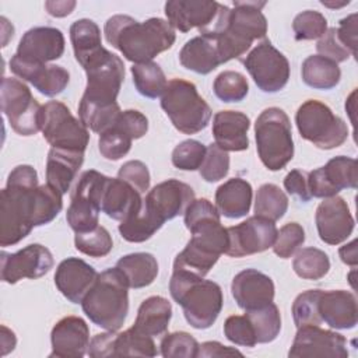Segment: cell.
<instances>
[{
    "instance_id": "6da1fadb",
    "label": "cell",
    "mask_w": 358,
    "mask_h": 358,
    "mask_svg": "<svg viewBox=\"0 0 358 358\" xmlns=\"http://www.w3.org/2000/svg\"><path fill=\"white\" fill-rule=\"evenodd\" d=\"M62 196L48 183L39 186L31 165L15 166L0 192V246H13L34 227L53 221L63 208Z\"/></svg>"
},
{
    "instance_id": "7a4b0ae2",
    "label": "cell",
    "mask_w": 358,
    "mask_h": 358,
    "mask_svg": "<svg viewBox=\"0 0 358 358\" xmlns=\"http://www.w3.org/2000/svg\"><path fill=\"white\" fill-rule=\"evenodd\" d=\"M81 67L87 74V87L78 103V116L87 129L101 134L113 126L122 112L116 98L124 80V64L102 48Z\"/></svg>"
},
{
    "instance_id": "3957f363",
    "label": "cell",
    "mask_w": 358,
    "mask_h": 358,
    "mask_svg": "<svg viewBox=\"0 0 358 358\" xmlns=\"http://www.w3.org/2000/svg\"><path fill=\"white\" fill-rule=\"evenodd\" d=\"M103 34L106 42L134 64L152 62L157 55L172 48L176 39L175 29L162 18L138 22L123 14L108 18Z\"/></svg>"
},
{
    "instance_id": "277c9868",
    "label": "cell",
    "mask_w": 358,
    "mask_h": 358,
    "mask_svg": "<svg viewBox=\"0 0 358 358\" xmlns=\"http://www.w3.org/2000/svg\"><path fill=\"white\" fill-rule=\"evenodd\" d=\"M266 1H234V8L222 4L218 20L210 35L215 39L222 63L241 59L253 41L267 34V20L262 13Z\"/></svg>"
},
{
    "instance_id": "5b68a950",
    "label": "cell",
    "mask_w": 358,
    "mask_h": 358,
    "mask_svg": "<svg viewBox=\"0 0 358 358\" xmlns=\"http://www.w3.org/2000/svg\"><path fill=\"white\" fill-rule=\"evenodd\" d=\"M169 292L183 309L186 322L194 329H208L221 313L224 298L221 287L203 277L173 270Z\"/></svg>"
},
{
    "instance_id": "8992f818",
    "label": "cell",
    "mask_w": 358,
    "mask_h": 358,
    "mask_svg": "<svg viewBox=\"0 0 358 358\" xmlns=\"http://www.w3.org/2000/svg\"><path fill=\"white\" fill-rule=\"evenodd\" d=\"M129 284L115 266L98 274L94 285L81 301L83 312L96 326L116 331L129 312Z\"/></svg>"
},
{
    "instance_id": "52a82bcc",
    "label": "cell",
    "mask_w": 358,
    "mask_h": 358,
    "mask_svg": "<svg viewBox=\"0 0 358 358\" xmlns=\"http://www.w3.org/2000/svg\"><path fill=\"white\" fill-rule=\"evenodd\" d=\"M256 150L263 165L270 171L282 169L294 157L291 122L280 108H267L255 123Z\"/></svg>"
},
{
    "instance_id": "ba28073f",
    "label": "cell",
    "mask_w": 358,
    "mask_h": 358,
    "mask_svg": "<svg viewBox=\"0 0 358 358\" xmlns=\"http://www.w3.org/2000/svg\"><path fill=\"white\" fill-rule=\"evenodd\" d=\"M161 108L176 130L196 134L204 130L211 119V108L199 95L193 83L173 78L161 95Z\"/></svg>"
},
{
    "instance_id": "9c48e42d",
    "label": "cell",
    "mask_w": 358,
    "mask_h": 358,
    "mask_svg": "<svg viewBox=\"0 0 358 358\" xmlns=\"http://www.w3.org/2000/svg\"><path fill=\"white\" fill-rule=\"evenodd\" d=\"M295 123L301 137L322 150L337 148L348 137L347 123L316 99H308L298 108Z\"/></svg>"
},
{
    "instance_id": "30bf717a",
    "label": "cell",
    "mask_w": 358,
    "mask_h": 358,
    "mask_svg": "<svg viewBox=\"0 0 358 358\" xmlns=\"http://www.w3.org/2000/svg\"><path fill=\"white\" fill-rule=\"evenodd\" d=\"M108 180L109 176L94 169L81 173L71 193V201L66 213L67 224L76 234L87 232L98 227L101 200Z\"/></svg>"
},
{
    "instance_id": "8fae6325",
    "label": "cell",
    "mask_w": 358,
    "mask_h": 358,
    "mask_svg": "<svg viewBox=\"0 0 358 358\" xmlns=\"http://www.w3.org/2000/svg\"><path fill=\"white\" fill-rule=\"evenodd\" d=\"M41 130L53 148L84 152L90 143L88 129L59 101H49L42 106Z\"/></svg>"
},
{
    "instance_id": "7c38bea8",
    "label": "cell",
    "mask_w": 358,
    "mask_h": 358,
    "mask_svg": "<svg viewBox=\"0 0 358 358\" xmlns=\"http://www.w3.org/2000/svg\"><path fill=\"white\" fill-rule=\"evenodd\" d=\"M0 102L1 112L15 133L21 136H32L41 130L42 106L22 81L3 77Z\"/></svg>"
},
{
    "instance_id": "4fadbf2b",
    "label": "cell",
    "mask_w": 358,
    "mask_h": 358,
    "mask_svg": "<svg viewBox=\"0 0 358 358\" xmlns=\"http://www.w3.org/2000/svg\"><path fill=\"white\" fill-rule=\"evenodd\" d=\"M255 84L263 92H278L289 78V62L268 39L262 41L242 60Z\"/></svg>"
},
{
    "instance_id": "5bb4252c",
    "label": "cell",
    "mask_w": 358,
    "mask_h": 358,
    "mask_svg": "<svg viewBox=\"0 0 358 358\" xmlns=\"http://www.w3.org/2000/svg\"><path fill=\"white\" fill-rule=\"evenodd\" d=\"M194 200L193 189L178 179H168L154 186L143 200L141 210L159 227L165 221L185 214Z\"/></svg>"
},
{
    "instance_id": "9a60e30c",
    "label": "cell",
    "mask_w": 358,
    "mask_h": 358,
    "mask_svg": "<svg viewBox=\"0 0 358 358\" xmlns=\"http://www.w3.org/2000/svg\"><path fill=\"white\" fill-rule=\"evenodd\" d=\"M90 357H155L157 345L151 336L130 327L122 333L106 331L95 334L88 347Z\"/></svg>"
},
{
    "instance_id": "2e32d148",
    "label": "cell",
    "mask_w": 358,
    "mask_h": 358,
    "mask_svg": "<svg viewBox=\"0 0 358 358\" xmlns=\"http://www.w3.org/2000/svg\"><path fill=\"white\" fill-rule=\"evenodd\" d=\"M227 255L231 257H243L273 248L278 232L273 221L257 215L249 217L243 222L227 228Z\"/></svg>"
},
{
    "instance_id": "e0dca14e",
    "label": "cell",
    "mask_w": 358,
    "mask_h": 358,
    "mask_svg": "<svg viewBox=\"0 0 358 358\" xmlns=\"http://www.w3.org/2000/svg\"><path fill=\"white\" fill-rule=\"evenodd\" d=\"M358 164L357 159L338 155L324 166L308 173L309 192L312 197L327 199L337 196L343 189H357L358 186Z\"/></svg>"
},
{
    "instance_id": "ac0fdd59",
    "label": "cell",
    "mask_w": 358,
    "mask_h": 358,
    "mask_svg": "<svg viewBox=\"0 0 358 358\" xmlns=\"http://www.w3.org/2000/svg\"><path fill=\"white\" fill-rule=\"evenodd\" d=\"M0 277L7 284H15L22 278H39L53 267V256L41 243H31L15 253L1 252Z\"/></svg>"
},
{
    "instance_id": "d6986e66",
    "label": "cell",
    "mask_w": 358,
    "mask_h": 358,
    "mask_svg": "<svg viewBox=\"0 0 358 358\" xmlns=\"http://www.w3.org/2000/svg\"><path fill=\"white\" fill-rule=\"evenodd\" d=\"M288 357L302 358H345L348 357L347 340L343 334L319 326H301L295 334Z\"/></svg>"
},
{
    "instance_id": "ffe728a7",
    "label": "cell",
    "mask_w": 358,
    "mask_h": 358,
    "mask_svg": "<svg viewBox=\"0 0 358 358\" xmlns=\"http://www.w3.org/2000/svg\"><path fill=\"white\" fill-rule=\"evenodd\" d=\"M222 4L217 1L171 0L165 3V15L173 29L189 32L199 28L200 35L213 31Z\"/></svg>"
},
{
    "instance_id": "44dd1931",
    "label": "cell",
    "mask_w": 358,
    "mask_h": 358,
    "mask_svg": "<svg viewBox=\"0 0 358 358\" xmlns=\"http://www.w3.org/2000/svg\"><path fill=\"white\" fill-rule=\"evenodd\" d=\"M319 238L327 245H338L352 234L355 221L347 201L340 196L324 199L315 214Z\"/></svg>"
},
{
    "instance_id": "7402d4cb",
    "label": "cell",
    "mask_w": 358,
    "mask_h": 358,
    "mask_svg": "<svg viewBox=\"0 0 358 358\" xmlns=\"http://www.w3.org/2000/svg\"><path fill=\"white\" fill-rule=\"evenodd\" d=\"M64 52L63 32L53 27H35L28 29L17 48L14 56L22 62L46 64L60 59Z\"/></svg>"
},
{
    "instance_id": "603a6c76",
    "label": "cell",
    "mask_w": 358,
    "mask_h": 358,
    "mask_svg": "<svg viewBox=\"0 0 358 358\" xmlns=\"http://www.w3.org/2000/svg\"><path fill=\"white\" fill-rule=\"evenodd\" d=\"M90 341V329L85 320L78 316H66L52 329L49 357L81 358L88 352Z\"/></svg>"
},
{
    "instance_id": "cb8c5ba5",
    "label": "cell",
    "mask_w": 358,
    "mask_h": 358,
    "mask_svg": "<svg viewBox=\"0 0 358 358\" xmlns=\"http://www.w3.org/2000/svg\"><path fill=\"white\" fill-rule=\"evenodd\" d=\"M273 280L255 268L239 271L231 284V292L239 308L256 309L262 308L274 299Z\"/></svg>"
},
{
    "instance_id": "d4e9b609",
    "label": "cell",
    "mask_w": 358,
    "mask_h": 358,
    "mask_svg": "<svg viewBox=\"0 0 358 358\" xmlns=\"http://www.w3.org/2000/svg\"><path fill=\"white\" fill-rule=\"evenodd\" d=\"M10 69L18 78L31 83L42 95L50 98L62 94L70 81L69 71L62 66L28 63L17 56L11 57Z\"/></svg>"
},
{
    "instance_id": "484cf974",
    "label": "cell",
    "mask_w": 358,
    "mask_h": 358,
    "mask_svg": "<svg viewBox=\"0 0 358 358\" xmlns=\"http://www.w3.org/2000/svg\"><path fill=\"white\" fill-rule=\"evenodd\" d=\"M98 277L96 270L78 257H67L56 268L55 284L73 303H81Z\"/></svg>"
},
{
    "instance_id": "4316f807",
    "label": "cell",
    "mask_w": 358,
    "mask_h": 358,
    "mask_svg": "<svg viewBox=\"0 0 358 358\" xmlns=\"http://www.w3.org/2000/svg\"><path fill=\"white\" fill-rule=\"evenodd\" d=\"M319 315L322 322L331 329H354L358 322L357 298L351 291H322L319 298Z\"/></svg>"
},
{
    "instance_id": "83f0119b",
    "label": "cell",
    "mask_w": 358,
    "mask_h": 358,
    "mask_svg": "<svg viewBox=\"0 0 358 358\" xmlns=\"http://www.w3.org/2000/svg\"><path fill=\"white\" fill-rule=\"evenodd\" d=\"M250 119L243 112L220 110L213 120L215 144L225 151H245L249 147Z\"/></svg>"
},
{
    "instance_id": "f1b7e54d",
    "label": "cell",
    "mask_w": 358,
    "mask_h": 358,
    "mask_svg": "<svg viewBox=\"0 0 358 358\" xmlns=\"http://www.w3.org/2000/svg\"><path fill=\"white\" fill-rule=\"evenodd\" d=\"M141 206L143 199L140 192L119 178H109L101 200V211L109 218L122 222L136 215Z\"/></svg>"
},
{
    "instance_id": "f546056e",
    "label": "cell",
    "mask_w": 358,
    "mask_h": 358,
    "mask_svg": "<svg viewBox=\"0 0 358 358\" xmlns=\"http://www.w3.org/2000/svg\"><path fill=\"white\" fill-rule=\"evenodd\" d=\"M83 162L84 152L52 147L46 159V183L60 194H66Z\"/></svg>"
},
{
    "instance_id": "4dcf8cb0",
    "label": "cell",
    "mask_w": 358,
    "mask_h": 358,
    "mask_svg": "<svg viewBox=\"0 0 358 358\" xmlns=\"http://www.w3.org/2000/svg\"><path fill=\"white\" fill-rule=\"evenodd\" d=\"M179 62L197 74H208L222 64L217 42L210 35H199L187 41L179 52Z\"/></svg>"
},
{
    "instance_id": "1f68e13d",
    "label": "cell",
    "mask_w": 358,
    "mask_h": 358,
    "mask_svg": "<svg viewBox=\"0 0 358 358\" xmlns=\"http://www.w3.org/2000/svg\"><path fill=\"white\" fill-rule=\"evenodd\" d=\"M253 190L248 180L232 178L218 186L215 192V207L227 218L245 217L252 206Z\"/></svg>"
},
{
    "instance_id": "d6a6232c",
    "label": "cell",
    "mask_w": 358,
    "mask_h": 358,
    "mask_svg": "<svg viewBox=\"0 0 358 358\" xmlns=\"http://www.w3.org/2000/svg\"><path fill=\"white\" fill-rule=\"evenodd\" d=\"M171 317V302L164 296L154 295L141 302L133 327L151 337L161 336L168 330Z\"/></svg>"
},
{
    "instance_id": "836d02e7",
    "label": "cell",
    "mask_w": 358,
    "mask_h": 358,
    "mask_svg": "<svg viewBox=\"0 0 358 358\" xmlns=\"http://www.w3.org/2000/svg\"><path fill=\"white\" fill-rule=\"evenodd\" d=\"M116 267L123 273L129 288H144L154 282L158 275V262L154 255L147 252H136L122 256Z\"/></svg>"
},
{
    "instance_id": "e575fe53",
    "label": "cell",
    "mask_w": 358,
    "mask_h": 358,
    "mask_svg": "<svg viewBox=\"0 0 358 358\" xmlns=\"http://www.w3.org/2000/svg\"><path fill=\"white\" fill-rule=\"evenodd\" d=\"M302 81L315 90H331L341 78V70L337 63L320 56H308L301 69Z\"/></svg>"
},
{
    "instance_id": "d590c367",
    "label": "cell",
    "mask_w": 358,
    "mask_h": 358,
    "mask_svg": "<svg viewBox=\"0 0 358 358\" xmlns=\"http://www.w3.org/2000/svg\"><path fill=\"white\" fill-rule=\"evenodd\" d=\"M70 41L76 60L83 66L91 56L98 53L103 46L101 42V29L92 20L81 18L70 27Z\"/></svg>"
},
{
    "instance_id": "8d00e7d4",
    "label": "cell",
    "mask_w": 358,
    "mask_h": 358,
    "mask_svg": "<svg viewBox=\"0 0 358 358\" xmlns=\"http://www.w3.org/2000/svg\"><path fill=\"white\" fill-rule=\"evenodd\" d=\"M245 316L249 319L257 344L271 343L277 338L281 330V315L275 303L270 302L262 308L245 310Z\"/></svg>"
},
{
    "instance_id": "74e56055",
    "label": "cell",
    "mask_w": 358,
    "mask_h": 358,
    "mask_svg": "<svg viewBox=\"0 0 358 358\" xmlns=\"http://www.w3.org/2000/svg\"><path fill=\"white\" fill-rule=\"evenodd\" d=\"M130 71L133 76L134 87L138 91V94L151 99H155L164 94L168 81L165 73L162 71L158 63H137L131 66Z\"/></svg>"
},
{
    "instance_id": "f35d334b",
    "label": "cell",
    "mask_w": 358,
    "mask_h": 358,
    "mask_svg": "<svg viewBox=\"0 0 358 358\" xmlns=\"http://www.w3.org/2000/svg\"><path fill=\"white\" fill-rule=\"evenodd\" d=\"M288 210L287 194L274 183H264L257 189L255 199V215L273 222L284 217Z\"/></svg>"
},
{
    "instance_id": "ab89813d",
    "label": "cell",
    "mask_w": 358,
    "mask_h": 358,
    "mask_svg": "<svg viewBox=\"0 0 358 358\" xmlns=\"http://www.w3.org/2000/svg\"><path fill=\"white\" fill-rule=\"evenodd\" d=\"M292 268L303 280H320L330 270V259L317 248H303L294 257Z\"/></svg>"
},
{
    "instance_id": "60d3db41",
    "label": "cell",
    "mask_w": 358,
    "mask_h": 358,
    "mask_svg": "<svg viewBox=\"0 0 358 358\" xmlns=\"http://www.w3.org/2000/svg\"><path fill=\"white\" fill-rule=\"evenodd\" d=\"M213 90L215 96L222 102H239L246 98L249 84L243 74L234 70H225L215 77Z\"/></svg>"
},
{
    "instance_id": "b9f144b4",
    "label": "cell",
    "mask_w": 358,
    "mask_h": 358,
    "mask_svg": "<svg viewBox=\"0 0 358 358\" xmlns=\"http://www.w3.org/2000/svg\"><path fill=\"white\" fill-rule=\"evenodd\" d=\"M74 245L78 252L87 256L103 257L112 250L113 241L109 231L105 227L98 225L91 231L76 234Z\"/></svg>"
},
{
    "instance_id": "7bdbcfd3",
    "label": "cell",
    "mask_w": 358,
    "mask_h": 358,
    "mask_svg": "<svg viewBox=\"0 0 358 358\" xmlns=\"http://www.w3.org/2000/svg\"><path fill=\"white\" fill-rule=\"evenodd\" d=\"M322 289H308L299 294L292 303V317L298 327L301 326H320L322 319L319 315V298Z\"/></svg>"
},
{
    "instance_id": "ee69618b",
    "label": "cell",
    "mask_w": 358,
    "mask_h": 358,
    "mask_svg": "<svg viewBox=\"0 0 358 358\" xmlns=\"http://www.w3.org/2000/svg\"><path fill=\"white\" fill-rule=\"evenodd\" d=\"M133 138L116 123L102 131L98 140V148L103 158L117 161L123 158L131 148Z\"/></svg>"
},
{
    "instance_id": "f6af8a7d",
    "label": "cell",
    "mask_w": 358,
    "mask_h": 358,
    "mask_svg": "<svg viewBox=\"0 0 358 358\" xmlns=\"http://www.w3.org/2000/svg\"><path fill=\"white\" fill-rule=\"evenodd\" d=\"M229 172V155L228 151L220 148L215 143L208 144L206 148L204 159L199 168L200 176L206 182H218L224 179Z\"/></svg>"
},
{
    "instance_id": "bcb514c9",
    "label": "cell",
    "mask_w": 358,
    "mask_h": 358,
    "mask_svg": "<svg viewBox=\"0 0 358 358\" xmlns=\"http://www.w3.org/2000/svg\"><path fill=\"white\" fill-rule=\"evenodd\" d=\"M161 355L165 358H194L199 352L197 340L186 331H175L161 340Z\"/></svg>"
},
{
    "instance_id": "7dc6e473",
    "label": "cell",
    "mask_w": 358,
    "mask_h": 358,
    "mask_svg": "<svg viewBox=\"0 0 358 358\" xmlns=\"http://www.w3.org/2000/svg\"><path fill=\"white\" fill-rule=\"evenodd\" d=\"M292 29L296 41L317 39L327 31V20L319 11L305 10L294 18Z\"/></svg>"
},
{
    "instance_id": "c3c4849f",
    "label": "cell",
    "mask_w": 358,
    "mask_h": 358,
    "mask_svg": "<svg viewBox=\"0 0 358 358\" xmlns=\"http://www.w3.org/2000/svg\"><path fill=\"white\" fill-rule=\"evenodd\" d=\"M206 145L197 140H185L179 143L172 151V164L180 171H196L200 168L204 155Z\"/></svg>"
},
{
    "instance_id": "681fc988",
    "label": "cell",
    "mask_w": 358,
    "mask_h": 358,
    "mask_svg": "<svg viewBox=\"0 0 358 358\" xmlns=\"http://www.w3.org/2000/svg\"><path fill=\"white\" fill-rule=\"evenodd\" d=\"M305 242V231L298 222H288L280 228L273 245L274 253L281 259H289Z\"/></svg>"
},
{
    "instance_id": "f907efd6",
    "label": "cell",
    "mask_w": 358,
    "mask_h": 358,
    "mask_svg": "<svg viewBox=\"0 0 358 358\" xmlns=\"http://www.w3.org/2000/svg\"><path fill=\"white\" fill-rule=\"evenodd\" d=\"M224 334L231 343L236 345L255 347L257 344L253 327L245 315H232L227 317L224 323Z\"/></svg>"
},
{
    "instance_id": "816d5d0a",
    "label": "cell",
    "mask_w": 358,
    "mask_h": 358,
    "mask_svg": "<svg viewBox=\"0 0 358 358\" xmlns=\"http://www.w3.org/2000/svg\"><path fill=\"white\" fill-rule=\"evenodd\" d=\"M316 50L320 56L334 62V63H341L345 62L351 53L350 50L341 43L337 35V28H329L322 38H319Z\"/></svg>"
},
{
    "instance_id": "f5cc1de1",
    "label": "cell",
    "mask_w": 358,
    "mask_h": 358,
    "mask_svg": "<svg viewBox=\"0 0 358 358\" xmlns=\"http://www.w3.org/2000/svg\"><path fill=\"white\" fill-rule=\"evenodd\" d=\"M117 178L131 185L140 193H144L148 190L150 180H151L147 165L137 159L124 162L117 172Z\"/></svg>"
},
{
    "instance_id": "db71d44e",
    "label": "cell",
    "mask_w": 358,
    "mask_h": 358,
    "mask_svg": "<svg viewBox=\"0 0 358 358\" xmlns=\"http://www.w3.org/2000/svg\"><path fill=\"white\" fill-rule=\"evenodd\" d=\"M115 123L122 127L133 140L141 138L148 130V119L145 117V115L136 109H127L120 112Z\"/></svg>"
},
{
    "instance_id": "11a10c76",
    "label": "cell",
    "mask_w": 358,
    "mask_h": 358,
    "mask_svg": "<svg viewBox=\"0 0 358 358\" xmlns=\"http://www.w3.org/2000/svg\"><path fill=\"white\" fill-rule=\"evenodd\" d=\"M284 187L289 194L296 196L303 203H308L312 199L308 183V172L305 171L292 169L288 172L284 178Z\"/></svg>"
},
{
    "instance_id": "9f6ffc18",
    "label": "cell",
    "mask_w": 358,
    "mask_h": 358,
    "mask_svg": "<svg viewBox=\"0 0 358 358\" xmlns=\"http://www.w3.org/2000/svg\"><path fill=\"white\" fill-rule=\"evenodd\" d=\"M357 13H352L340 21L337 35L341 43L350 50L351 56L357 55Z\"/></svg>"
},
{
    "instance_id": "6f0895ef",
    "label": "cell",
    "mask_w": 358,
    "mask_h": 358,
    "mask_svg": "<svg viewBox=\"0 0 358 358\" xmlns=\"http://www.w3.org/2000/svg\"><path fill=\"white\" fill-rule=\"evenodd\" d=\"M228 355H239L243 357V354L234 348V347H227L222 345L218 341H206L203 344H199V352L197 357L201 358H214V357H228Z\"/></svg>"
},
{
    "instance_id": "680465c9",
    "label": "cell",
    "mask_w": 358,
    "mask_h": 358,
    "mask_svg": "<svg viewBox=\"0 0 358 358\" xmlns=\"http://www.w3.org/2000/svg\"><path fill=\"white\" fill-rule=\"evenodd\" d=\"M76 7V1L73 0H62V1H46L45 8L52 17H66L73 13Z\"/></svg>"
},
{
    "instance_id": "91938a15",
    "label": "cell",
    "mask_w": 358,
    "mask_h": 358,
    "mask_svg": "<svg viewBox=\"0 0 358 358\" xmlns=\"http://www.w3.org/2000/svg\"><path fill=\"white\" fill-rule=\"evenodd\" d=\"M338 255L341 257V260L348 264V266H352L355 267L357 266V241H351L350 243L341 246L338 249Z\"/></svg>"
},
{
    "instance_id": "94428289",
    "label": "cell",
    "mask_w": 358,
    "mask_h": 358,
    "mask_svg": "<svg viewBox=\"0 0 358 358\" xmlns=\"http://www.w3.org/2000/svg\"><path fill=\"white\" fill-rule=\"evenodd\" d=\"M17 344V338L13 330H10L7 326H1V355L8 354L14 350Z\"/></svg>"
},
{
    "instance_id": "6125c7cd",
    "label": "cell",
    "mask_w": 358,
    "mask_h": 358,
    "mask_svg": "<svg viewBox=\"0 0 358 358\" xmlns=\"http://www.w3.org/2000/svg\"><path fill=\"white\" fill-rule=\"evenodd\" d=\"M320 3H322L324 7H329V8H340V7H343V6L350 4V0H344V1H341V3H337V1H324V0H322Z\"/></svg>"
}]
</instances>
